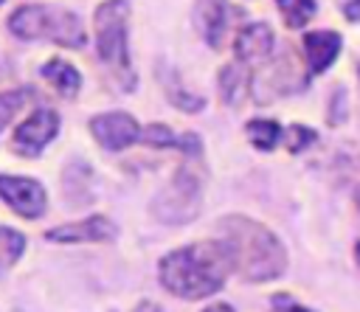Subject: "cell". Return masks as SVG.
Wrapping results in <instances>:
<instances>
[{
    "mask_svg": "<svg viewBox=\"0 0 360 312\" xmlns=\"http://www.w3.org/2000/svg\"><path fill=\"white\" fill-rule=\"evenodd\" d=\"M205 177L197 160H186L152 200V214L166 225H186L202 211Z\"/></svg>",
    "mask_w": 360,
    "mask_h": 312,
    "instance_id": "5",
    "label": "cell"
},
{
    "mask_svg": "<svg viewBox=\"0 0 360 312\" xmlns=\"http://www.w3.org/2000/svg\"><path fill=\"white\" fill-rule=\"evenodd\" d=\"M39 73H42V79H45L53 90H59L65 98L76 96L79 87H82V76H79V70H76L70 62H65V59H48V62L42 65Z\"/></svg>",
    "mask_w": 360,
    "mask_h": 312,
    "instance_id": "16",
    "label": "cell"
},
{
    "mask_svg": "<svg viewBox=\"0 0 360 312\" xmlns=\"http://www.w3.org/2000/svg\"><path fill=\"white\" fill-rule=\"evenodd\" d=\"M194 25L208 48H222L228 34V0H194Z\"/></svg>",
    "mask_w": 360,
    "mask_h": 312,
    "instance_id": "10",
    "label": "cell"
},
{
    "mask_svg": "<svg viewBox=\"0 0 360 312\" xmlns=\"http://www.w3.org/2000/svg\"><path fill=\"white\" fill-rule=\"evenodd\" d=\"M357 264H360V242H357Z\"/></svg>",
    "mask_w": 360,
    "mask_h": 312,
    "instance_id": "26",
    "label": "cell"
},
{
    "mask_svg": "<svg viewBox=\"0 0 360 312\" xmlns=\"http://www.w3.org/2000/svg\"><path fill=\"white\" fill-rule=\"evenodd\" d=\"M273 312H312V309L295 304L290 295H276V298H273Z\"/></svg>",
    "mask_w": 360,
    "mask_h": 312,
    "instance_id": "22",
    "label": "cell"
},
{
    "mask_svg": "<svg viewBox=\"0 0 360 312\" xmlns=\"http://www.w3.org/2000/svg\"><path fill=\"white\" fill-rule=\"evenodd\" d=\"M96 53L124 90H135L129 59V6L127 0H104L96 8Z\"/></svg>",
    "mask_w": 360,
    "mask_h": 312,
    "instance_id": "3",
    "label": "cell"
},
{
    "mask_svg": "<svg viewBox=\"0 0 360 312\" xmlns=\"http://www.w3.org/2000/svg\"><path fill=\"white\" fill-rule=\"evenodd\" d=\"M217 242L225 247L231 270L245 281H273L287 270V250L281 239L250 216H222L217 225Z\"/></svg>",
    "mask_w": 360,
    "mask_h": 312,
    "instance_id": "1",
    "label": "cell"
},
{
    "mask_svg": "<svg viewBox=\"0 0 360 312\" xmlns=\"http://www.w3.org/2000/svg\"><path fill=\"white\" fill-rule=\"evenodd\" d=\"M141 141L149 143V146H158V149L172 146V149H183L186 155L200 157V138H197L194 132L174 135L169 126H163V124H152V126H146V129L141 132Z\"/></svg>",
    "mask_w": 360,
    "mask_h": 312,
    "instance_id": "15",
    "label": "cell"
},
{
    "mask_svg": "<svg viewBox=\"0 0 360 312\" xmlns=\"http://www.w3.org/2000/svg\"><path fill=\"white\" fill-rule=\"evenodd\" d=\"M284 135H287V138H284V143H287V149H290V152H301V149H307V146L315 141V129L301 126V124H292Z\"/></svg>",
    "mask_w": 360,
    "mask_h": 312,
    "instance_id": "21",
    "label": "cell"
},
{
    "mask_svg": "<svg viewBox=\"0 0 360 312\" xmlns=\"http://www.w3.org/2000/svg\"><path fill=\"white\" fill-rule=\"evenodd\" d=\"M138 312H163V309H160V306H155V304H143Z\"/></svg>",
    "mask_w": 360,
    "mask_h": 312,
    "instance_id": "25",
    "label": "cell"
},
{
    "mask_svg": "<svg viewBox=\"0 0 360 312\" xmlns=\"http://www.w3.org/2000/svg\"><path fill=\"white\" fill-rule=\"evenodd\" d=\"M0 197L25 219H39L48 205L45 188L37 180L20 174H0Z\"/></svg>",
    "mask_w": 360,
    "mask_h": 312,
    "instance_id": "7",
    "label": "cell"
},
{
    "mask_svg": "<svg viewBox=\"0 0 360 312\" xmlns=\"http://www.w3.org/2000/svg\"><path fill=\"white\" fill-rule=\"evenodd\" d=\"M118 236V228L107 219V216H87L82 222H70V225H59L51 228L45 233L48 242H59V245H79V242H112Z\"/></svg>",
    "mask_w": 360,
    "mask_h": 312,
    "instance_id": "9",
    "label": "cell"
},
{
    "mask_svg": "<svg viewBox=\"0 0 360 312\" xmlns=\"http://www.w3.org/2000/svg\"><path fill=\"white\" fill-rule=\"evenodd\" d=\"M8 28L20 39H48L65 48H84L87 42L82 20L73 11L56 6H39V3L20 6L8 17Z\"/></svg>",
    "mask_w": 360,
    "mask_h": 312,
    "instance_id": "4",
    "label": "cell"
},
{
    "mask_svg": "<svg viewBox=\"0 0 360 312\" xmlns=\"http://www.w3.org/2000/svg\"><path fill=\"white\" fill-rule=\"evenodd\" d=\"M205 312H233V306H228V304H214V306H208Z\"/></svg>",
    "mask_w": 360,
    "mask_h": 312,
    "instance_id": "24",
    "label": "cell"
},
{
    "mask_svg": "<svg viewBox=\"0 0 360 312\" xmlns=\"http://www.w3.org/2000/svg\"><path fill=\"white\" fill-rule=\"evenodd\" d=\"M158 82H160L166 98H169L174 107L186 110V112H200V110L205 107V101H202L197 93H188V87L180 82V76H177L172 67H166L163 62H158Z\"/></svg>",
    "mask_w": 360,
    "mask_h": 312,
    "instance_id": "14",
    "label": "cell"
},
{
    "mask_svg": "<svg viewBox=\"0 0 360 312\" xmlns=\"http://www.w3.org/2000/svg\"><path fill=\"white\" fill-rule=\"evenodd\" d=\"M22 250H25V239H22V233H17V230L0 225V278L20 261Z\"/></svg>",
    "mask_w": 360,
    "mask_h": 312,
    "instance_id": "18",
    "label": "cell"
},
{
    "mask_svg": "<svg viewBox=\"0 0 360 312\" xmlns=\"http://www.w3.org/2000/svg\"><path fill=\"white\" fill-rule=\"evenodd\" d=\"M90 132L93 138L104 146V149H127L132 146L135 141H141V126L138 121L129 115V112H104V115H96L90 121Z\"/></svg>",
    "mask_w": 360,
    "mask_h": 312,
    "instance_id": "8",
    "label": "cell"
},
{
    "mask_svg": "<svg viewBox=\"0 0 360 312\" xmlns=\"http://www.w3.org/2000/svg\"><path fill=\"white\" fill-rule=\"evenodd\" d=\"M357 202H360V197H357Z\"/></svg>",
    "mask_w": 360,
    "mask_h": 312,
    "instance_id": "28",
    "label": "cell"
},
{
    "mask_svg": "<svg viewBox=\"0 0 360 312\" xmlns=\"http://www.w3.org/2000/svg\"><path fill=\"white\" fill-rule=\"evenodd\" d=\"M250 70H248V65H242V62H233V65H225L222 70H219V96H222V101L228 104V107H239L245 98H248V93H250Z\"/></svg>",
    "mask_w": 360,
    "mask_h": 312,
    "instance_id": "13",
    "label": "cell"
},
{
    "mask_svg": "<svg viewBox=\"0 0 360 312\" xmlns=\"http://www.w3.org/2000/svg\"><path fill=\"white\" fill-rule=\"evenodd\" d=\"M245 132H248L250 143H253L256 149H262V152H270V149H276V146L284 141V129H281L276 121H267V118L248 121Z\"/></svg>",
    "mask_w": 360,
    "mask_h": 312,
    "instance_id": "17",
    "label": "cell"
},
{
    "mask_svg": "<svg viewBox=\"0 0 360 312\" xmlns=\"http://www.w3.org/2000/svg\"><path fill=\"white\" fill-rule=\"evenodd\" d=\"M0 3H6V0H0Z\"/></svg>",
    "mask_w": 360,
    "mask_h": 312,
    "instance_id": "27",
    "label": "cell"
},
{
    "mask_svg": "<svg viewBox=\"0 0 360 312\" xmlns=\"http://www.w3.org/2000/svg\"><path fill=\"white\" fill-rule=\"evenodd\" d=\"M340 53V34L335 31H309L304 34V56L309 73H323Z\"/></svg>",
    "mask_w": 360,
    "mask_h": 312,
    "instance_id": "12",
    "label": "cell"
},
{
    "mask_svg": "<svg viewBox=\"0 0 360 312\" xmlns=\"http://www.w3.org/2000/svg\"><path fill=\"white\" fill-rule=\"evenodd\" d=\"M233 51H236V62L253 67L259 62H264L273 51V31L267 22H250L245 28L236 31L233 39Z\"/></svg>",
    "mask_w": 360,
    "mask_h": 312,
    "instance_id": "11",
    "label": "cell"
},
{
    "mask_svg": "<svg viewBox=\"0 0 360 312\" xmlns=\"http://www.w3.org/2000/svg\"><path fill=\"white\" fill-rule=\"evenodd\" d=\"M31 98H34L31 90H6V93H0V129L22 110Z\"/></svg>",
    "mask_w": 360,
    "mask_h": 312,
    "instance_id": "20",
    "label": "cell"
},
{
    "mask_svg": "<svg viewBox=\"0 0 360 312\" xmlns=\"http://www.w3.org/2000/svg\"><path fill=\"white\" fill-rule=\"evenodd\" d=\"M59 132V115L53 110H34L11 135V149L20 157H37Z\"/></svg>",
    "mask_w": 360,
    "mask_h": 312,
    "instance_id": "6",
    "label": "cell"
},
{
    "mask_svg": "<svg viewBox=\"0 0 360 312\" xmlns=\"http://www.w3.org/2000/svg\"><path fill=\"white\" fill-rule=\"evenodd\" d=\"M287 28H301L312 20L315 14V0H276Z\"/></svg>",
    "mask_w": 360,
    "mask_h": 312,
    "instance_id": "19",
    "label": "cell"
},
{
    "mask_svg": "<svg viewBox=\"0 0 360 312\" xmlns=\"http://www.w3.org/2000/svg\"><path fill=\"white\" fill-rule=\"evenodd\" d=\"M343 14H346V20L360 22V0H349V3L343 6Z\"/></svg>",
    "mask_w": 360,
    "mask_h": 312,
    "instance_id": "23",
    "label": "cell"
},
{
    "mask_svg": "<svg viewBox=\"0 0 360 312\" xmlns=\"http://www.w3.org/2000/svg\"><path fill=\"white\" fill-rule=\"evenodd\" d=\"M228 270L231 261L219 242H197L160 259V284L177 298L197 301L219 292Z\"/></svg>",
    "mask_w": 360,
    "mask_h": 312,
    "instance_id": "2",
    "label": "cell"
}]
</instances>
